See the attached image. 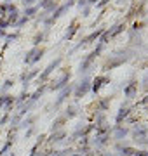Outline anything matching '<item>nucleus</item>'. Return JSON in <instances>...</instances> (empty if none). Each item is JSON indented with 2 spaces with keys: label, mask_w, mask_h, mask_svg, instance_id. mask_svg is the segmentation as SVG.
<instances>
[{
  "label": "nucleus",
  "mask_w": 148,
  "mask_h": 156,
  "mask_svg": "<svg viewBox=\"0 0 148 156\" xmlns=\"http://www.w3.org/2000/svg\"><path fill=\"white\" fill-rule=\"evenodd\" d=\"M134 94H136V83L129 85V87L125 89V95H127V97H132Z\"/></svg>",
  "instance_id": "nucleus-1"
},
{
  "label": "nucleus",
  "mask_w": 148,
  "mask_h": 156,
  "mask_svg": "<svg viewBox=\"0 0 148 156\" xmlns=\"http://www.w3.org/2000/svg\"><path fill=\"white\" fill-rule=\"evenodd\" d=\"M124 153H125V156H143V154H139V153L134 151V149H125Z\"/></svg>",
  "instance_id": "nucleus-2"
},
{
  "label": "nucleus",
  "mask_w": 148,
  "mask_h": 156,
  "mask_svg": "<svg viewBox=\"0 0 148 156\" xmlns=\"http://www.w3.org/2000/svg\"><path fill=\"white\" fill-rule=\"evenodd\" d=\"M103 82H105V78H98L96 83H94V90H99V87L103 85Z\"/></svg>",
  "instance_id": "nucleus-3"
},
{
  "label": "nucleus",
  "mask_w": 148,
  "mask_h": 156,
  "mask_svg": "<svg viewBox=\"0 0 148 156\" xmlns=\"http://www.w3.org/2000/svg\"><path fill=\"white\" fill-rule=\"evenodd\" d=\"M86 90H87V85L84 83L82 87H79V90H77V95H82V94H86Z\"/></svg>",
  "instance_id": "nucleus-4"
}]
</instances>
